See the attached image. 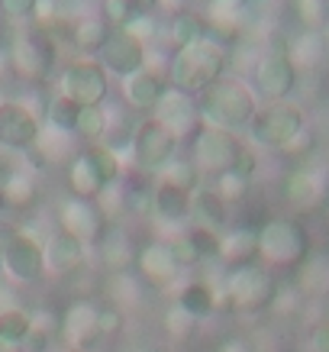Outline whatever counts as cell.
Masks as SVG:
<instances>
[{"label":"cell","mask_w":329,"mask_h":352,"mask_svg":"<svg viewBox=\"0 0 329 352\" xmlns=\"http://www.w3.org/2000/svg\"><path fill=\"white\" fill-rule=\"evenodd\" d=\"M329 191L326 171L319 165H294L284 178V201L294 207V210H313L323 204Z\"/></svg>","instance_id":"obj_16"},{"label":"cell","mask_w":329,"mask_h":352,"mask_svg":"<svg viewBox=\"0 0 329 352\" xmlns=\"http://www.w3.org/2000/svg\"><path fill=\"white\" fill-rule=\"evenodd\" d=\"M58 333L68 342V349H84L91 340H97V304H91V300L71 304L58 320Z\"/></svg>","instance_id":"obj_19"},{"label":"cell","mask_w":329,"mask_h":352,"mask_svg":"<svg viewBox=\"0 0 329 352\" xmlns=\"http://www.w3.org/2000/svg\"><path fill=\"white\" fill-rule=\"evenodd\" d=\"M226 75V45L220 39H201V43L178 49L168 58V87L181 94H203L210 85H216Z\"/></svg>","instance_id":"obj_1"},{"label":"cell","mask_w":329,"mask_h":352,"mask_svg":"<svg viewBox=\"0 0 329 352\" xmlns=\"http://www.w3.org/2000/svg\"><path fill=\"white\" fill-rule=\"evenodd\" d=\"M155 182H161V184H171V188H181V191H188V194H194L197 188H201V171H197V165H194V159L188 162V159H174L165 165V168L155 175Z\"/></svg>","instance_id":"obj_34"},{"label":"cell","mask_w":329,"mask_h":352,"mask_svg":"<svg viewBox=\"0 0 329 352\" xmlns=\"http://www.w3.org/2000/svg\"><path fill=\"white\" fill-rule=\"evenodd\" d=\"M307 129V120H304V110L297 104H268V107H258L255 120L249 123V136L258 146H268V149L284 152L294 139Z\"/></svg>","instance_id":"obj_7"},{"label":"cell","mask_w":329,"mask_h":352,"mask_svg":"<svg viewBox=\"0 0 329 352\" xmlns=\"http://www.w3.org/2000/svg\"><path fill=\"white\" fill-rule=\"evenodd\" d=\"M142 352H171V349H165V346H149V349H142Z\"/></svg>","instance_id":"obj_53"},{"label":"cell","mask_w":329,"mask_h":352,"mask_svg":"<svg viewBox=\"0 0 329 352\" xmlns=\"http://www.w3.org/2000/svg\"><path fill=\"white\" fill-rule=\"evenodd\" d=\"M249 13V0H207V30L210 32H236Z\"/></svg>","instance_id":"obj_29"},{"label":"cell","mask_w":329,"mask_h":352,"mask_svg":"<svg viewBox=\"0 0 329 352\" xmlns=\"http://www.w3.org/2000/svg\"><path fill=\"white\" fill-rule=\"evenodd\" d=\"M110 126H113L110 110H106L104 104H97V107H81L75 133L84 139L87 146H97V142H106V136H110Z\"/></svg>","instance_id":"obj_31"},{"label":"cell","mask_w":329,"mask_h":352,"mask_svg":"<svg viewBox=\"0 0 329 352\" xmlns=\"http://www.w3.org/2000/svg\"><path fill=\"white\" fill-rule=\"evenodd\" d=\"M194 327H197V320H194L188 310H181L178 304H171L168 314H165V330L174 336V340H188L194 333Z\"/></svg>","instance_id":"obj_43"},{"label":"cell","mask_w":329,"mask_h":352,"mask_svg":"<svg viewBox=\"0 0 329 352\" xmlns=\"http://www.w3.org/2000/svg\"><path fill=\"white\" fill-rule=\"evenodd\" d=\"M58 226L62 233L75 236L78 243L84 245H97L104 239L110 220L104 217V210L97 207L94 201H81V197H68V201L58 207Z\"/></svg>","instance_id":"obj_14"},{"label":"cell","mask_w":329,"mask_h":352,"mask_svg":"<svg viewBox=\"0 0 329 352\" xmlns=\"http://www.w3.org/2000/svg\"><path fill=\"white\" fill-rule=\"evenodd\" d=\"M87 262V245L78 243L75 236L68 233H55L45 243V275L52 278H65L81 272Z\"/></svg>","instance_id":"obj_18"},{"label":"cell","mask_w":329,"mask_h":352,"mask_svg":"<svg viewBox=\"0 0 329 352\" xmlns=\"http://www.w3.org/2000/svg\"><path fill=\"white\" fill-rule=\"evenodd\" d=\"M300 288L310 294H323L329 291V262H304L300 265Z\"/></svg>","instance_id":"obj_41"},{"label":"cell","mask_w":329,"mask_h":352,"mask_svg":"<svg viewBox=\"0 0 329 352\" xmlns=\"http://www.w3.org/2000/svg\"><path fill=\"white\" fill-rule=\"evenodd\" d=\"M249 188H252V182H245V178L233 175V171H223V175H216V178H213V191L223 197L226 207L242 201L245 194H249Z\"/></svg>","instance_id":"obj_40"},{"label":"cell","mask_w":329,"mask_h":352,"mask_svg":"<svg viewBox=\"0 0 329 352\" xmlns=\"http://www.w3.org/2000/svg\"><path fill=\"white\" fill-rule=\"evenodd\" d=\"M233 175H239V178H245V182H252L255 178V171H258V155H255L249 146H242V149L236 152V159H233Z\"/></svg>","instance_id":"obj_47"},{"label":"cell","mask_w":329,"mask_h":352,"mask_svg":"<svg viewBox=\"0 0 329 352\" xmlns=\"http://www.w3.org/2000/svg\"><path fill=\"white\" fill-rule=\"evenodd\" d=\"M58 20V0H36V10H32V23L45 30Z\"/></svg>","instance_id":"obj_49"},{"label":"cell","mask_w":329,"mask_h":352,"mask_svg":"<svg viewBox=\"0 0 329 352\" xmlns=\"http://www.w3.org/2000/svg\"><path fill=\"white\" fill-rule=\"evenodd\" d=\"M123 330V314L113 304H97V336H113Z\"/></svg>","instance_id":"obj_46"},{"label":"cell","mask_w":329,"mask_h":352,"mask_svg":"<svg viewBox=\"0 0 329 352\" xmlns=\"http://www.w3.org/2000/svg\"><path fill=\"white\" fill-rule=\"evenodd\" d=\"M178 155V139L161 126L155 117L139 120L129 136V159L142 175L155 178L171 159Z\"/></svg>","instance_id":"obj_6"},{"label":"cell","mask_w":329,"mask_h":352,"mask_svg":"<svg viewBox=\"0 0 329 352\" xmlns=\"http://www.w3.org/2000/svg\"><path fill=\"white\" fill-rule=\"evenodd\" d=\"M0 265L13 281L32 285L45 275V243H39V236L30 230H16L0 245Z\"/></svg>","instance_id":"obj_8"},{"label":"cell","mask_w":329,"mask_h":352,"mask_svg":"<svg viewBox=\"0 0 329 352\" xmlns=\"http://www.w3.org/2000/svg\"><path fill=\"white\" fill-rule=\"evenodd\" d=\"M106 184L100 182V175L94 171L91 159L84 155V149L78 152L75 159L68 162V191L71 197H81V201H97L104 194Z\"/></svg>","instance_id":"obj_25"},{"label":"cell","mask_w":329,"mask_h":352,"mask_svg":"<svg viewBox=\"0 0 329 352\" xmlns=\"http://www.w3.org/2000/svg\"><path fill=\"white\" fill-rule=\"evenodd\" d=\"M255 113H258V97L242 78L236 75H223L216 85H210L201 94L203 126L236 133V129H249Z\"/></svg>","instance_id":"obj_2"},{"label":"cell","mask_w":329,"mask_h":352,"mask_svg":"<svg viewBox=\"0 0 329 352\" xmlns=\"http://www.w3.org/2000/svg\"><path fill=\"white\" fill-rule=\"evenodd\" d=\"M43 136L39 113L23 100H0V146L13 152L36 149Z\"/></svg>","instance_id":"obj_12"},{"label":"cell","mask_w":329,"mask_h":352,"mask_svg":"<svg viewBox=\"0 0 329 352\" xmlns=\"http://www.w3.org/2000/svg\"><path fill=\"white\" fill-rule=\"evenodd\" d=\"M323 39H326V49H329V20H326V26H323Z\"/></svg>","instance_id":"obj_54"},{"label":"cell","mask_w":329,"mask_h":352,"mask_svg":"<svg viewBox=\"0 0 329 352\" xmlns=\"http://www.w3.org/2000/svg\"><path fill=\"white\" fill-rule=\"evenodd\" d=\"M3 210H7V207H3V197H0V214H3Z\"/></svg>","instance_id":"obj_56"},{"label":"cell","mask_w":329,"mask_h":352,"mask_svg":"<svg viewBox=\"0 0 329 352\" xmlns=\"http://www.w3.org/2000/svg\"><path fill=\"white\" fill-rule=\"evenodd\" d=\"M155 120H159L161 126L168 129L178 142L194 139L203 129L201 104H197L191 94H181V91H174V87H168L165 97L159 100V107H155Z\"/></svg>","instance_id":"obj_13"},{"label":"cell","mask_w":329,"mask_h":352,"mask_svg":"<svg viewBox=\"0 0 329 352\" xmlns=\"http://www.w3.org/2000/svg\"><path fill=\"white\" fill-rule=\"evenodd\" d=\"M294 10H297V20L304 23V30H323L329 20L326 0H294Z\"/></svg>","instance_id":"obj_42"},{"label":"cell","mask_w":329,"mask_h":352,"mask_svg":"<svg viewBox=\"0 0 329 352\" xmlns=\"http://www.w3.org/2000/svg\"><path fill=\"white\" fill-rule=\"evenodd\" d=\"M123 32H129V36H133L139 45H146V49H149V43L155 39V36H159V20H155V13L149 10V13H142L139 20L129 23Z\"/></svg>","instance_id":"obj_44"},{"label":"cell","mask_w":329,"mask_h":352,"mask_svg":"<svg viewBox=\"0 0 329 352\" xmlns=\"http://www.w3.org/2000/svg\"><path fill=\"white\" fill-rule=\"evenodd\" d=\"M168 39L171 45H174V52L178 49H188V45L201 43V39H207L210 36V30H207V20H203L201 13L194 10H174L168 20Z\"/></svg>","instance_id":"obj_27"},{"label":"cell","mask_w":329,"mask_h":352,"mask_svg":"<svg viewBox=\"0 0 329 352\" xmlns=\"http://www.w3.org/2000/svg\"><path fill=\"white\" fill-rule=\"evenodd\" d=\"M97 249H100V262H104V268H110V272H126V268L133 265V258H136L133 243L126 239V233L110 230V226H106L104 239L97 243Z\"/></svg>","instance_id":"obj_30"},{"label":"cell","mask_w":329,"mask_h":352,"mask_svg":"<svg viewBox=\"0 0 329 352\" xmlns=\"http://www.w3.org/2000/svg\"><path fill=\"white\" fill-rule=\"evenodd\" d=\"M277 288H275V275L271 268L262 265V262H249V265H239L226 275V285H223V298L229 307L236 310H265L271 307Z\"/></svg>","instance_id":"obj_5"},{"label":"cell","mask_w":329,"mask_h":352,"mask_svg":"<svg viewBox=\"0 0 329 352\" xmlns=\"http://www.w3.org/2000/svg\"><path fill=\"white\" fill-rule=\"evenodd\" d=\"M78 113H81V107H78L75 100H68L65 94H52L45 100V123L55 133H75Z\"/></svg>","instance_id":"obj_35"},{"label":"cell","mask_w":329,"mask_h":352,"mask_svg":"<svg viewBox=\"0 0 329 352\" xmlns=\"http://www.w3.org/2000/svg\"><path fill=\"white\" fill-rule=\"evenodd\" d=\"M136 265L142 272V278L149 285H155V288H168L181 275V265L174 258V252H171V243H159V239H152V243H146L139 249Z\"/></svg>","instance_id":"obj_17"},{"label":"cell","mask_w":329,"mask_h":352,"mask_svg":"<svg viewBox=\"0 0 329 352\" xmlns=\"http://www.w3.org/2000/svg\"><path fill=\"white\" fill-rule=\"evenodd\" d=\"M71 45H75L78 52L84 55H100L104 49L106 36H110V26L104 23V16H97V13H87V16H78L71 23Z\"/></svg>","instance_id":"obj_28"},{"label":"cell","mask_w":329,"mask_h":352,"mask_svg":"<svg viewBox=\"0 0 329 352\" xmlns=\"http://www.w3.org/2000/svg\"><path fill=\"white\" fill-rule=\"evenodd\" d=\"M174 304H178L181 310H188L194 320H201V317H207V314L216 307V291H213L210 281H188V285L181 288Z\"/></svg>","instance_id":"obj_32"},{"label":"cell","mask_w":329,"mask_h":352,"mask_svg":"<svg viewBox=\"0 0 329 352\" xmlns=\"http://www.w3.org/2000/svg\"><path fill=\"white\" fill-rule=\"evenodd\" d=\"M97 58H100V65H104V72H113V75H120V78H129V75H136V72L146 68L149 49L139 45L129 32L110 30V36H106V43H104V49H100Z\"/></svg>","instance_id":"obj_15"},{"label":"cell","mask_w":329,"mask_h":352,"mask_svg":"<svg viewBox=\"0 0 329 352\" xmlns=\"http://www.w3.org/2000/svg\"><path fill=\"white\" fill-rule=\"evenodd\" d=\"M32 10H36V0H0V16L13 26L32 23Z\"/></svg>","instance_id":"obj_45"},{"label":"cell","mask_w":329,"mask_h":352,"mask_svg":"<svg viewBox=\"0 0 329 352\" xmlns=\"http://www.w3.org/2000/svg\"><path fill=\"white\" fill-rule=\"evenodd\" d=\"M142 13H149V7L142 0H104V23L110 30H126L133 20H139Z\"/></svg>","instance_id":"obj_37"},{"label":"cell","mask_w":329,"mask_h":352,"mask_svg":"<svg viewBox=\"0 0 329 352\" xmlns=\"http://www.w3.org/2000/svg\"><path fill=\"white\" fill-rule=\"evenodd\" d=\"M30 330H32V310L16 307V304H13V307H0V340L3 342L23 349Z\"/></svg>","instance_id":"obj_33"},{"label":"cell","mask_w":329,"mask_h":352,"mask_svg":"<svg viewBox=\"0 0 329 352\" xmlns=\"http://www.w3.org/2000/svg\"><path fill=\"white\" fill-rule=\"evenodd\" d=\"M165 91H168V81L159 72H152L149 65L142 72H136V75L123 78V97L129 100V107L136 110H155L159 100L165 97Z\"/></svg>","instance_id":"obj_20"},{"label":"cell","mask_w":329,"mask_h":352,"mask_svg":"<svg viewBox=\"0 0 329 352\" xmlns=\"http://www.w3.org/2000/svg\"><path fill=\"white\" fill-rule=\"evenodd\" d=\"M36 152H45L52 162H71L78 155L75 146H71V133H55V129H49V133L39 136Z\"/></svg>","instance_id":"obj_39"},{"label":"cell","mask_w":329,"mask_h":352,"mask_svg":"<svg viewBox=\"0 0 329 352\" xmlns=\"http://www.w3.org/2000/svg\"><path fill=\"white\" fill-rule=\"evenodd\" d=\"M0 352H23V349H20V346H10V342L0 340Z\"/></svg>","instance_id":"obj_52"},{"label":"cell","mask_w":329,"mask_h":352,"mask_svg":"<svg viewBox=\"0 0 329 352\" xmlns=\"http://www.w3.org/2000/svg\"><path fill=\"white\" fill-rule=\"evenodd\" d=\"M313 146H317L313 133H307V129H304V133H300V136L284 149V155H291V159L297 162V165H307V155L313 152Z\"/></svg>","instance_id":"obj_48"},{"label":"cell","mask_w":329,"mask_h":352,"mask_svg":"<svg viewBox=\"0 0 329 352\" xmlns=\"http://www.w3.org/2000/svg\"><path fill=\"white\" fill-rule=\"evenodd\" d=\"M284 52L291 55L294 68H317L323 58H326V39H323V30H300L291 43L284 45Z\"/></svg>","instance_id":"obj_26"},{"label":"cell","mask_w":329,"mask_h":352,"mask_svg":"<svg viewBox=\"0 0 329 352\" xmlns=\"http://www.w3.org/2000/svg\"><path fill=\"white\" fill-rule=\"evenodd\" d=\"M152 217H159L161 223L181 226L191 220V194L171 188V184L155 182V197H152Z\"/></svg>","instance_id":"obj_22"},{"label":"cell","mask_w":329,"mask_h":352,"mask_svg":"<svg viewBox=\"0 0 329 352\" xmlns=\"http://www.w3.org/2000/svg\"><path fill=\"white\" fill-rule=\"evenodd\" d=\"M84 155L91 159V165H94V171L100 175V182H104L106 188L123 178V159H120L117 149H110V146H104V142H97V146H87Z\"/></svg>","instance_id":"obj_36"},{"label":"cell","mask_w":329,"mask_h":352,"mask_svg":"<svg viewBox=\"0 0 329 352\" xmlns=\"http://www.w3.org/2000/svg\"><path fill=\"white\" fill-rule=\"evenodd\" d=\"M297 78L300 72L294 68L284 49H271L255 65V91L265 97L268 104H284L287 97L297 91Z\"/></svg>","instance_id":"obj_10"},{"label":"cell","mask_w":329,"mask_h":352,"mask_svg":"<svg viewBox=\"0 0 329 352\" xmlns=\"http://www.w3.org/2000/svg\"><path fill=\"white\" fill-rule=\"evenodd\" d=\"M258 258L262 265L300 268L310 258V236L294 217H271L258 226Z\"/></svg>","instance_id":"obj_3"},{"label":"cell","mask_w":329,"mask_h":352,"mask_svg":"<svg viewBox=\"0 0 329 352\" xmlns=\"http://www.w3.org/2000/svg\"><path fill=\"white\" fill-rule=\"evenodd\" d=\"M220 262L226 265H249V262H258V230L255 226H233L220 233Z\"/></svg>","instance_id":"obj_21"},{"label":"cell","mask_w":329,"mask_h":352,"mask_svg":"<svg viewBox=\"0 0 329 352\" xmlns=\"http://www.w3.org/2000/svg\"><path fill=\"white\" fill-rule=\"evenodd\" d=\"M58 94L75 100L78 107H97L110 94V75L100 62L78 58V62L65 65V72L58 75Z\"/></svg>","instance_id":"obj_9"},{"label":"cell","mask_w":329,"mask_h":352,"mask_svg":"<svg viewBox=\"0 0 329 352\" xmlns=\"http://www.w3.org/2000/svg\"><path fill=\"white\" fill-rule=\"evenodd\" d=\"M36 178H32V171L26 168H7L0 175V197H3V207H10V210H26L36 204Z\"/></svg>","instance_id":"obj_23"},{"label":"cell","mask_w":329,"mask_h":352,"mask_svg":"<svg viewBox=\"0 0 329 352\" xmlns=\"http://www.w3.org/2000/svg\"><path fill=\"white\" fill-rule=\"evenodd\" d=\"M307 346H310V352H329V320L317 323V327L310 330Z\"/></svg>","instance_id":"obj_50"},{"label":"cell","mask_w":329,"mask_h":352,"mask_svg":"<svg viewBox=\"0 0 329 352\" xmlns=\"http://www.w3.org/2000/svg\"><path fill=\"white\" fill-rule=\"evenodd\" d=\"M58 52H55V39L45 30H23L16 32L7 45V65L20 81L43 85L52 75Z\"/></svg>","instance_id":"obj_4"},{"label":"cell","mask_w":329,"mask_h":352,"mask_svg":"<svg viewBox=\"0 0 329 352\" xmlns=\"http://www.w3.org/2000/svg\"><path fill=\"white\" fill-rule=\"evenodd\" d=\"M191 220L201 230L220 233V226L226 223V204L213 188H197L191 194Z\"/></svg>","instance_id":"obj_24"},{"label":"cell","mask_w":329,"mask_h":352,"mask_svg":"<svg viewBox=\"0 0 329 352\" xmlns=\"http://www.w3.org/2000/svg\"><path fill=\"white\" fill-rule=\"evenodd\" d=\"M242 149V142L226 133V129H213V126H203L197 136L191 139V155H194V165L201 175H223V171L233 168V159L236 152Z\"/></svg>","instance_id":"obj_11"},{"label":"cell","mask_w":329,"mask_h":352,"mask_svg":"<svg viewBox=\"0 0 329 352\" xmlns=\"http://www.w3.org/2000/svg\"><path fill=\"white\" fill-rule=\"evenodd\" d=\"M62 352H87V349H62Z\"/></svg>","instance_id":"obj_55"},{"label":"cell","mask_w":329,"mask_h":352,"mask_svg":"<svg viewBox=\"0 0 329 352\" xmlns=\"http://www.w3.org/2000/svg\"><path fill=\"white\" fill-rule=\"evenodd\" d=\"M55 333H58V320L52 314H45V310L32 314V330L26 336V342H23V352H49Z\"/></svg>","instance_id":"obj_38"},{"label":"cell","mask_w":329,"mask_h":352,"mask_svg":"<svg viewBox=\"0 0 329 352\" xmlns=\"http://www.w3.org/2000/svg\"><path fill=\"white\" fill-rule=\"evenodd\" d=\"M216 352H255V349H252V342L242 340V336H229V340H223V346Z\"/></svg>","instance_id":"obj_51"}]
</instances>
